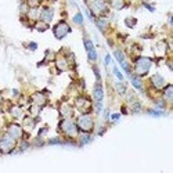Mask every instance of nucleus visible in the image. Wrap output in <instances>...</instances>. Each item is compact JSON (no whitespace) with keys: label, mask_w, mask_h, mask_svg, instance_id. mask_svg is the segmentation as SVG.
Listing matches in <instances>:
<instances>
[{"label":"nucleus","mask_w":173,"mask_h":173,"mask_svg":"<svg viewBox=\"0 0 173 173\" xmlns=\"http://www.w3.org/2000/svg\"><path fill=\"white\" fill-rule=\"evenodd\" d=\"M28 15H29L32 20H36V18L40 17V13H39V10H38V9H32L29 13H28Z\"/></svg>","instance_id":"17"},{"label":"nucleus","mask_w":173,"mask_h":173,"mask_svg":"<svg viewBox=\"0 0 173 173\" xmlns=\"http://www.w3.org/2000/svg\"><path fill=\"white\" fill-rule=\"evenodd\" d=\"M117 89H118V92H119V93H125V86H123L122 83H119V85H118V86H117Z\"/></svg>","instance_id":"24"},{"label":"nucleus","mask_w":173,"mask_h":173,"mask_svg":"<svg viewBox=\"0 0 173 173\" xmlns=\"http://www.w3.org/2000/svg\"><path fill=\"white\" fill-rule=\"evenodd\" d=\"M111 4H112L114 9L121 10V9H123V6H125V2H123V0H111Z\"/></svg>","instance_id":"15"},{"label":"nucleus","mask_w":173,"mask_h":173,"mask_svg":"<svg viewBox=\"0 0 173 173\" xmlns=\"http://www.w3.org/2000/svg\"><path fill=\"white\" fill-rule=\"evenodd\" d=\"M85 46H86V50H87V54H89V58L92 61H96V58H97V54H96V50H94V46H93V43L90 42V40H85Z\"/></svg>","instance_id":"6"},{"label":"nucleus","mask_w":173,"mask_h":173,"mask_svg":"<svg viewBox=\"0 0 173 173\" xmlns=\"http://www.w3.org/2000/svg\"><path fill=\"white\" fill-rule=\"evenodd\" d=\"M61 114H63V117H65V118L71 117V115H72V110H71V107H68V105H64V107L61 108Z\"/></svg>","instance_id":"16"},{"label":"nucleus","mask_w":173,"mask_h":173,"mask_svg":"<svg viewBox=\"0 0 173 173\" xmlns=\"http://www.w3.org/2000/svg\"><path fill=\"white\" fill-rule=\"evenodd\" d=\"M15 139H13L11 136H6V137L2 139V141H0V148H2V151L3 152H10L13 148H14V143H15Z\"/></svg>","instance_id":"5"},{"label":"nucleus","mask_w":173,"mask_h":173,"mask_svg":"<svg viewBox=\"0 0 173 173\" xmlns=\"http://www.w3.org/2000/svg\"><path fill=\"white\" fill-rule=\"evenodd\" d=\"M126 24L130 25V27H133V25L136 24V20H126Z\"/></svg>","instance_id":"25"},{"label":"nucleus","mask_w":173,"mask_h":173,"mask_svg":"<svg viewBox=\"0 0 173 173\" xmlns=\"http://www.w3.org/2000/svg\"><path fill=\"white\" fill-rule=\"evenodd\" d=\"M103 89H101V85L100 83H97L94 86V99H96V101L97 103H101V100H103Z\"/></svg>","instance_id":"11"},{"label":"nucleus","mask_w":173,"mask_h":173,"mask_svg":"<svg viewBox=\"0 0 173 173\" xmlns=\"http://www.w3.org/2000/svg\"><path fill=\"white\" fill-rule=\"evenodd\" d=\"M76 107H78L81 111H85V110H87V108L90 107V104H89V101H87L86 99H78L76 100Z\"/></svg>","instance_id":"13"},{"label":"nucleus","mask_w":173,"mask_h":173,"mask_svg":"<svg viewBox=\"0 0 173 173\" xmlns=\"http://www.w3.org/2000/svg\"><path fill=\"white\" fill-rule=\"evenodd\" d=\"M61 129H63V132H65L68 136H76V133H78V129H76V125H75L74 122H72L71 119H65L61 122Z\"/></svg>","instance_id":"2"},{"label":"nucleus","mask_w":173,"mask_h":173,"mask_svg":"<svg viewBox=\"0 0 173 173\" xmlns=\"http://www.w3.org/2000/svg\"><path fill=\"white\" fill-rule=\"evenodd\" d=\"M132 82H133V85H134V86H136V87H137V89H140V87H141V82L139 81V79H136V78H132Z\"/></svg>","instance_id":"22"},{"label":"nucleus","mask_w":173,"mask_h":173,"mask_svg":"<svg viewBox=\"0 0 173 173\" xmlns=\"http://www.w3.org/2000/svg\"><path fill=\"white\" fill-rule=\"evenodd\" d=\"M33 100H35L36 105H43L46 103V97L43 94H35L33 96Z\"/></svg>","instance_id":"14"},{"label":"nucleus","mask_w":173,"mask_h":173,"mask_svg":"<svg viewBox=\"0 0 173 173\" xmlns=\"http://www.w3.org/2000/svg\"><path fill=\"white\" fill-rule=\"evenodd\" d=\"M11 114H13V117H15V118H20V117H21V115H22V111L20 110V108H18V107H14V108H13V110H11Z\"/></svg>","instance_id":"18"},{"label":"nucleus","mask_w":173,"mask_h":173,"mask_svg":"<svg viewBox=\"0 0 173 173\" xmlns=\"http://www.w3.org/2000/svg\"><path fill=\"white\" fill-rule=\"evenodd\" d=\"M40 17H42V20L46 24H49L51 21V18H53V9H45L42 11V14H40Z\"/></svg>","instance_id":"10"},{"label":"nucleus","mask_w":173,"mask_h":173,"mask_svg":"<svg viewBox=\"0 0 173 173\" xmlns=\"http://www.w3.org/2000/svg\"><path fill=\"white\" fill-rule=\"evenodd\" d=\"M112 119H114V121L119 119V114H114V115H112Z\"/></svg>","instance_id":"28"},{"label":"nucleus","mask_w":173,"mask_h":173,"mask_svg":"<svg viewBox=\"0 0 173 173\" xmlns=\"http://www.w3.org/2000/svg\"><path fill=\"white\" fill-rule=\"evenodd\" d=\"M69 27L65 24V22H60V24H57L56 28H54V35H56L57 39H63L64 36H67L69 33Z\"/></svg>","instance_id":"4"},{"label":"nucleus","mask_w":173,"mask_h":173,"mask_svg":"<svg viewBox=\"0 0 173 173\" xmlns=\"http://www.w3.org/2000/svg\"><path fill=\"white\" fill-rule=\"evenodd\" d=\"M151 82H152V85H154L155 87H158V89H162V87L165 86V79L162 78L161 75H158V74L152 76V78H151Z\"/></svg>","instance_id":"9"},{"label":"nucleus","mask_w":173,"mask_h":173,"mask_svg":"<svg viewBox=\"0 0 173 173\" xmlns=\"http://www.w3.org/2000/svg\"><path fill=\"white\" fill-rule=\"evenodd\" d=\"M33 125H35V122H33L32 119H25V128H27L28 130H32Z\"/></svg>","instance_id":"20"},{"label":"nucleus","mask_w":173,"mask_h":173,"mask_svg":"<svg viewBox=\"0 0 173 173\" xmlns=\"http://www.w3.org/2000/svg\"><path fill=\"white\" fill-rule=\"evenodd\" d=\"M75 22H78V24H82V21H83V18H82V14H76L74 18Z\"/></svg>","instance_id":"23"},{"label":"nucleus","mask_w":173,"mask_h":173,"mask_svg":"<svg viewBox=\"0 0 173 173\" xmlns=\"http://www.w3.org/2000/svg\"><path fill=\"white\" fill-rule=\"evenodd\" d=\"M9 134L11 136L13 139H20V137H21V134H22V130H21V128H20V126L11 125L9 128Z\"/></svg>","instance_id":"8"},{"label":"nucleus","mask_w":173,"mask_h":173,"mask_svg":"<svg viewBox=\"0 0 173 173\" xmlns=\"http://www.w3.org/2000/svg\"><path fill=\"white\" fill-rule=\"evenodd\" d=\"M172 86H168L166 90H165V99L166 100H172Z\"/></svg>","instance_id":"19"},{"label":"nucleus","mask_w":173,"mask_h":173,"mask_svg":"<svg viewBox=\"0 0 173 173\" xmlns=\"http://www.w3.org/2000/svg\"><path fill=\"white\" fill-rule=\"evenodd\" d=\"M89 141H90L89 136H83V137H82V143H89Z\"/></svg>","instance_id":"27"},{"label":"nucleus","mask_w":173,"mask_h":173,"mask_svg":"<svg viewBox=\"0 0 173 173\" xmlns=\"http://www.w3.org/2000/svg\"><path fill=\"white\" fill-rule=\"evenodd\" d=\"M78 125L83 132H90L93 129V118L89 115H82L78 121Z\"/></svg>","instance_id":"3"},{"label":"nucleus","mask_w":173,"mask_h":173,"mask_svg":"<svg viewBox=\"0 0 173 173\" xmlns=\"http://www.w3.org/2000/svg\"><path fill=\"white\" fill-rule=\"evenodd\" d=\"M151 60L147 57H141L136 61V74L137 75H146L151 68Z\"/></svg>","instance_id":"1"},{"label":"nucleus","mask_w":173,"mask_h":173,"mask_svg":"<svg viewBox=\"0 0 173 173\" xmlns=\"http://www.w3.org/2000/svg\"><path fill=\"white\" fill-rule=\"evenodd\" d=\"M92 9L96 14H100V13H103L105 10V3L103 0H94L92 3Z\"/></svg>","instance_id":"7"},{"label":"nucleus","mask_w":173,"mask_h":173,"mask_svg":"<svg viewBox=\"0 0 173 173\" xmlns=\"http://www.w3.org/2000/svg\"><path fill=\"white\" fill-rule=\"evenodd\" d=\"M57 65H58V68L60 69H67V63H65V60H58V63H57Z\"/></svg>","instance_id":"21"},{"label":"nucleus","mask_w":173,"mask_h":173,"mask_svg":"<svg viewBox=\"0 0 173 173\" xmlns=\"http://www.w3.org/2000/svg\"><path fill=\"white\" fill-rule=\"evenodd\" d=\"M115 57L118 58V61L121 63V65L123 67V69H125L126 72H129V67H128V64H126V61H125V57H123V54L121 53V51H115Z\"/></svg>","instance_id":"12"},{"label":"nucleus","mask_w":173,"mask_h":173,"mask_svg":"<svg viewBox=\"0 0 173 173\" xmlns=\"http://www.w3.org/2000/svg\"><path fill=\"white\" fill-rule=\"evenodd\" d=\"M114 72H115V75H117L118 78H119V79H122V74H121V72L118 71V68H114Z\"/></svg>","instance_id":"26"}]
</instances>
